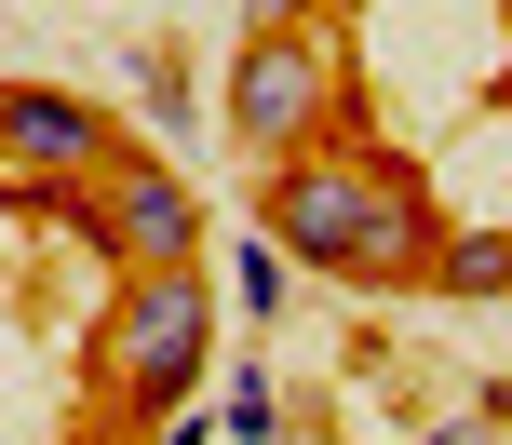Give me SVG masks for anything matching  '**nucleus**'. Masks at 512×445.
<instances>
[{
    "label": "nucleus",
    "instance_id": "1",
    "mask_svg": "<svg viewBox=\"0 0 512 445\" xmlns=\"http://www.w3.org/2000/svg\"><path fill=\"white\" fill-rule=\"evenodd\" d=\"M216 365V270H108V324H95V378L122 392V419L189 405Z\"/></svg>",
    "mask_w": 512,
    "mask_h": 445
},
{
    "label": "nucleus",
    "instance_id": "2",
    "mask_svg": "<svg viewBox=\"0 0 512 445\" xmlns=\"http://www.w3.org/2000/svg\"><path fill=\"white\" fill-rule=\"evenodd\" d=\"M337 108H351V54H337L324 14H310V27H243V54H230V135L256 162L337 135Z\"/></svg>",
    "mask_w": 512,
    "mask_h": 445
},
{
    "label": "nucleus",
    "instance_id": "3",
    "mask_svg": "<svg viewBox=\"0 0 512 445\" xmlns=\"http://www.w3.org/2000/svg\"><path fill=\"white\" fill-rule=\"evenodd\" d=\"M364 189H378V149H351V135H310V149H283L270 162V189H256V230L283 243L297 270H351V243H364Z\"/></svg>",
    "mask_w": 512,
    "mask_h": 445
},
{
    "label": "nucleus",
    "instance_id": "4",
    "mask_svg": "<svg viewBox=\"0 0 512 445\" xmlns=\"http://www.w3.org/2000/svg\"><path fill=\"white\" fill-rule=\"evenodd\" d=\"M68 216H81V230L108 243V270H189V257H203V243H216L203 189H189L176 162H108V176L81 189Z\"/></svg>",
    "mask_w": 512,
    "mask_h": 445
},
{
    "label": "nucleus",
    "instance_id": "5",
    "mask_svg": "<svg viewBox=\"0 0 512 445\" xmlns=\"http://www.w3.org/2000/svg\"><path fill=\"white\" fill-rule=\"evenodd\" d=\"M122 162V122L95 95H54V81H0V176H41V189H95Z\"/></svg>",
    "mask_w": 512,
    "mask_h": 445
},
{
    "label": "nucleus",
    "instance_id": "6",
    "mask_svg": "<svg viewBox=\"0 0 512 445\" xmlns=\"http://www.w3.org/2000/svg\"><path fill=\"white\" fill-rule=\"evenodd\" d=\"M432 243H445V216H432V189H418L405 162L378 149V189H364V243H351V270H337V284H391V297H405L418 270H432Z\"/></svg>",
    "mask_w": 512,
    "mask_h": 445
},
{
    "label": "nucleus",
    "instance_id": "7",
    "mask_svg": "<svg viewBox=\"0 0 512 445\" xmlns=\"http://www.w3.org/2000/svg\"><path fill=\"white\" fill-rule=\"evenodd\" d=\"M418 284L432 297H512V230H445Z\"/></svg>",
    "mask_w": 512,
    "mask_h": 445
},
{
    "label": "nucleus",
    "instance_id": "8",
    "mask_svg": "<svg viewBox=\"0 0 512 445\" xmlns=\"http://www.w3.org/2000/svg\"><path fill=\"white\" fill-rule=\"evenodd\" d=\"M283 297H297V257H283L270 230L230 243V324H283Z\"/></svg>",
    "mask_w": 512,
    "mask_h": 445
},
{
    "label": "nucleus",
    "instance_id": "9",
    "mask_svg": "<svg viewBox=\"0 0 512 445\" xmlns=\"http://www.w3.org/2000/svg\"><path fill=\"white\" fill-rule=\"evenodd\" d=\"M216 432H230V445H270V432H283L270 365H230V378H216Z\"/></svg>",
    "mask_w": 512,
    "mask_h": 445
},
{
    "label": "nucleus",
    "instance_id": "10",
    "mask_svg": "<svg viewBox=\"0 0 512 445\" xmlns=\"http://www.w3.org/2000/svg\"><path fill=\"white\" fill-rule=\"evenodd\" d=\"M135 95H149V108H162V122H176V135L203 122V95H189V81H176V54H135Z\"/></svg>",
    "mask_w": 512,
    "mask_h": 445
},
{
    "label": "nucleus",
    "instance_id": "11",
    "mask_svg": "<svg viewBox=\"0 0 512 445\" xmlns=\"http://www.w3.org/2000/svg\"><path fill=\"white\" fill-rule=\"evenodd\" d=\"M324 0H243V27H310Z\"/></svg>",
    "mask_w": 512,
    "mask_h": 445
},
{
    "label": "nucleus",
    "instance_id": "12",
    "mask_svg": "<svg viewBox=\"0 0 512 445\" xmlns=\"http://www.w3.org/2000/svg\"><path fill=\"white\" fill-rule=\"evenodd\" d=\"M68 445H122V419H81V432H68Z\"/></svg>",
    "mask_w": 512,
    "mask_h": 445
},
{
    "label": "nucleus",
    "instance_id": "13",
    "mask_svg": "<svg viewBox=\"0 0 512 445\" xmlns=\"http://www.w3.org/2000/svg\"><path fill=\"white\" fill-rule=\"evenodd\" d=\"M432 445H486V419H459V432H432Z\"/></svg>",
    "mask_w": 512,
    "mask_h": 445
}]
</instances>
